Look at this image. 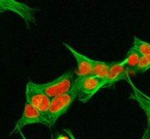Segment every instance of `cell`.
Returning <instances> with one entry per match:
<instances>
[{
    "label": "cell",
    "instance_id": "1",
    "mask_svg": "<svg viewBox=\"0 0 150 139\" xmlns=\"http://www.w3.org/2000/svg\"><path fill=\"white\" fill-rule=\"evenodd\" d=\"M75 80V75L73 71H68L58 77L55 80L46 83H35V87L42 91L44 94L49 98L53 99L54 97L60 96L62 94H67L72 89Z\"/></svg>",
    "mask_w": 150,
    "mask_h": 139
},
{
    "label": "cell",
    "instance_id": "2",
    "mask_svg": "<svg viewBox=\"0 0 150 139\" xmlns=\"http://www.w3.org/2000/svg\"><path fill=\"white\" fill-rule=\"evenodd\" d=\"M100 89H102V80L93 76L76 77L71 91H73L76 99L82 103H88Z\"/></svg>",
    "mask_w": 150,
    "mask_h": 139
},
{
    "label": "cell",
    "instance_id": "3",
    "mask_svg": "<svg viewBox=\"0 0 150 139\" xmlns=\"http://www.w3.org/2000/svg\"><path fill=\"white\" fill-rule=\"evenodd\" d=\"M26 102H28L31 106H33L46 121H49V108L51 103V98L40 90H38L34 82H30L26 86ZM51 124V123H50Z\"/></svg>",
    "mask_w": 150,
    "mask_h": 139
},
{
    "label": "cell",
    "instance_id": "4",
    "mask_svg": "<svg viewBox=\"0 0 150 139\" xmlns=\"http://www.w3.org/2000/svg\"><path fill=\"white\" fill-rule=\"evenodd\" d=\"M76 99V95L73 91L51 99L48 115L52 126H54L58 119L68 111Z\"/></svg>",
    "mask_w": 150,
    "mask_h": 139
},
{
    "label": "cell",
    "instance_id": "5",
    "mask_svg": "<svg viewBox=\"0 0 150 139\" xmlns=\"http://www.w3.org/2000/svg\"><path fill=\"white\" fill-rule=\"evenodd\" d=\"M6 11L14 12L19 17H21L28 28H30L31 23H36L34 13L37 9L32 8L26 4L15 1V0H0V14Z\"/></svg>",
    "mask_w": 150,
    "mask_h": 139
},
{
    "label": "cell",
    "instance_id": "6",
    "mask_svg": "<svg viewBox=\"0 0 150 139\" xmlns=\"http://www.w3.org/2000/svg\"><path fill=\"white\" fill-rule=\"evenodd\" d=\"M33 124H42L43 125H46L49 128L52 127L51 124L48 121L45 120L40 112H39L33 106H31L28 102H26L24 105L23 114L21 117L19 118L18 122L16 123L15 127L10 135L16 133V131H19L22 127H24L25 125Z\"/></svg>",
    "mask_w": 150,
    "mask_h": 139
},
{
    "label": "cell",
    "instance_id": "7",
    "mask_svg": "<svg viewBox=\"0 0 150 139\" xmlns=\"http://www.w3.org/2000/svg\"><path fill=\"white\" fill-rule=\"evenodd\" d=\"M130 71L126 67L125 61L112 62L106 77L102 80V88L108 87L122 80H127L130 77Z\"/></svg>",
    "mask_w": 150,
    "mask_h": 139
},
{
    "label": "cell",
    "instance_id": "8",
    "mask_svg": "<svg viewBox=\"0 0 150 139\" xmlns=\"http://www.w3.org/2000/svg\"><path fill=\"white\" fill-rule=\"evenodd\" d=\"M64 45L71 52V54L74 56V58L76 61L77 63V70L76 71V77L91 76V74H92V64H91L90 59L84 56L83 54L79 53V52H77L72 47H70L68 44L64 43Z\"/></svg>",
    "mask_w": 150,
    "mask_h": 139
},
{
    "label": "cell",
    "instance_id": "9",
    "mask_svg": "<svg viewBox=\"0 0 150 139\" xmlns=\"http://www.w3.org/2000/svg\"><path fill=\"white\" fill-rule=\"evenodd\" d=\"M126 81H128L129 84L131 85V87L133 89V92L131 94L130 98H131L132 100H134V102L137 103L139 106L144 110V112H146V115L147 116L148 127H150V98L146 96L143 92H141L137 88L135 87V86L133 84L130 77L127 78Z\"/></svg>",
    "mask_w": 150,
    "mask_h": 139
},
{
    "label": "cell",
    "instance_id": "10",
    "mask_svg": "<svg viewBox=\"0 0 150 139\" xmlns=\"http://www.w3.org/2000/svg\"><path fill=\"white\" fill-rule=\"evenodd\" d=\"M91 64H92V74L91 76L99 78L100 80H103L106 77L110 67L112 66V62H103L100 61H96V59H90Z\"/></svg>",
    "mask_w": 150,
    "mask_h": 139
},
{
    "label": "cell",
    "instance_id": "11",
    "mask_svg": "<svg viewBox=\"0 0 150 139\" xmlns=\"http://www.w3.org/2000/svg\"><path fill=\"white\" fill-rule=\"evenodd\" d=\"M141 55L137 53L135 50L130 49L127 52V56L126 58L123 59L126 67L130 71V72H135V69L137 67V65L139 63Z\"/></svg>",
    "mask_w": 150,
    "mask_h": 139
},
{
    "label": "cell",
    "instance_id": "12",
    "mask_svg": "<svg viewBox=\"0 0 150 139\" xmlns=\"http://www.w3.org/2000/svg\"><path fill=\"white\" fill-rule=\"evenodd\" d=\"M131 49L135 50L141 56L150 55V43L141 41L137 37L134 38V43Z\"/></svg>",
    "mask_w": 150,
    "mask_h": 139
},
{
    "label": "cell",
    "instance_id": "13",
    "mask_svg": "<svg viewBox=\"0 0 150 139\" xmlns=\"http://www.w3.org/2000/svg\"><path fill=\"white\" fill-rule=\"evenodd\" d=\"M150 69V55L141 56L139 63L135 69V72H145Z\"/></svg>",
    "mask_w": 150,
    "mask_h": 139
},
{
    "label": "cell",
    "instance_id": "14",
    "mask_svg": "<svg viewBox=\"0 0 150 139\" xmlns=\"http://www.w3.org/2000/svg\"><path fill=\"white\" fill-rule=\"evenodd\" d=\"M142 139H150V130H149V128H147L145 131V134H144V136H143Z\"/></svg>",
    "mask_w": 150,
    "mask_h": 139
},
{
    "label": "cell",
    "instance_id": "15",
    "mask_svg": "<svg viewBox=\"0 0 150 139\" xmlns=\"http://www.w3.org/2000/svg\"><path fill=\"white\" fill-rule=\"evenodd\" d=\"M64 132H66L67 135L68 136V137H69L70 139H76L75 136L73 135V133H72V132H71L69 129H64Z\"/></svg>",
    "mask_w": 150,
    "mask_h": 139
},
{
    "label": "cell",
    "instance_id": "16",
    "mask_svg": "<svg viewBox=\"0 0 150 139\" xmlns=\"http://www.w3.org/2000/svg\"><path fill=\"white\" fill-rule=\"evenodd\" d=\"M21 136H22V137H23V139H26V138H25V137L23 136V135H22V134H21Z\"/></svg>",
    "mask_w": 150,
    "mask_h": 139
},
{
    "label": "cell",
    "instance_id": "17",
    "mask_svg": "<svg viewBox=\"0 0 150 139\" xmlns=\"http://www.w3.org/2000/svg\"><path fill=\"white\" fill-rule=\"evenodd\" d=\"M52 139H54V138H53V136H52Z\"/></svg>",
    "mask_w": 150,
    "mask_h": 139
}]
</instances>
